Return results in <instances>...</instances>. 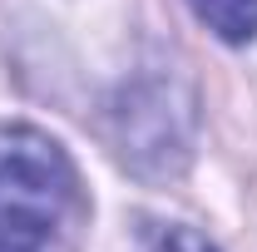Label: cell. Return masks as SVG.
Returning <instances> with one entry per match:
<instances>
[{"mask_svg":"<svg viewBox=\"0 0 257 252\" xmlns=\"http://www.w3.org/2000/svg\"><path fill=\"white\" fill-rule=\"evenodd\" d=\"M79 213V178L40 129L0 124V252H50Z\"/></svg>","mask_w":257,"mask_h":252,"instance_id":"cell-1","label":"cell"},{"mask_svg":"<svg viewBox=\"0 0 257 252\" xmlns=\"http://www.w3.org/2000/svg\"><path fill=\"white\" fill-rule=\"evenodd\" d=\"M193 15L227 45H247L257 35V0H188Z\"/></svg>","mask_w":257,"mask_h":252,"instance_id":"cell-2","label":"cell"},{"mask_svg":"<svg viewBox=\"0 0 257 252\" xmlns=\"http://www.w3.org/2000/svg\"><path fill=\"white\" fill-rule=\"evenodd\" d=\"M144 252H218L208 237H198L193 227L178 222H149L144 227Z\"/></svg>","mask_w":257,"mask_h":252,"instance_id":"cell-3","label":"cell"}]
</instances>
